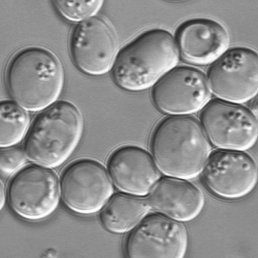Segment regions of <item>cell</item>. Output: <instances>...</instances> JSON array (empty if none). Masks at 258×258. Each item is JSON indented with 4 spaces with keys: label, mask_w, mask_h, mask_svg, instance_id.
<instances>
[{
    "label": "cell",
    "mask_w": 258,
    "mask_h": 258,
    "mask_svg": "<svg viewBox=\"0 0 258 258\" xmlns=\"http://www.w3.org/2000/svg\"><path fill=\"white\" fill-rule=\"evenodd\" d=\"M112 78L120 88L140 91L153 86L174 68L179 52L172 34L162 29L145 31L118 53Z\"/></svg>",
    "instance_id": "3957f363"
},
{
    "label": "cell",
    "mask_w": 258,
    "mask_h": 258,
    "mask_svg": "<svg viewBox=\"0 0 258 258\" xmlns=\"http://www.w3.org/2000/svg\"><path fill=\"white\" fill-rule=\"evenodd\" d=\"M150 208L147 199L125 193L116 194L101 210L99 219L106 230L123 234L134 229Z\"/></svg>",
    "instance_id": "2e32d148"
},
{
    "label": "cell",
    "mask_w": 258,
    "mask_h": 258,
    "mask_svg": "<svg viewBox=\"0 0 258 258\" xmlns=\"http://www.w3.org/2000/svg\"><path fill=\"white\" fill-rule=\"evenodd\" d=\"M147 200L150 208L180 222L196 218L205 204L198 187L185 179L169 176L159 178Z\"/></svg>",
    "instance_id": "9a60e30c"
},
{
    "label": "cell",
    "mask_w": 258,
    "mask_h": 258,
    "mask_svg": "<svg viewBox=\"0 0 258 258\" xmlns=\"http://www.w3.org/2000/svg\"><path fill=\"white\" fill-rule=\"evenodd\" d=\"M152 157L166 176L190 179L201 174L211 147L201 123L188 115L161 119L150 138Z\"/></svg>",
    "instance_id": "6da1fadb"
},
{
    "label": "cell",
    "mask_w": 258,
    "mask_h": 258,
    "mask_svg": "<svg viewBox=\"0 0 258 258\" xmlns=\"http://www.w3.org/2000/svg\"><path fill=\"white\" fill-rule=\"evenodd\" d=\"M211 91L206 76L190 66L174 67L154 85L151 98L160 111L173 115H188L209 101Z\"/></svg>",
    "instance_id": "30bf717a"
},
{
    "label": "cell",
    "mask_w": 258,
    "mask_h": 258,
    "mask_svg": "<svg viewBox=\"0 0 258 258\" xmlns=\"http://www.w3.org/2000/svg\"><path fill=\"white\" fill-rule=\"evenodd\" d=\"M11 98L25 109L43 110L56 100L63 89L64 73L59 58L49 49L30 46L16 52L5 71Z\"/></svg>",
    "instance_id": "7a4b0ae2"
},
{
    "label": "cell",
    "mask_w": 258,
    "mask_h": 258,
    "mask_svg": "<svg viewBox=\"0 0 258 258\" xmlns=\"http://www.w3.org/2000/svg\"><path fill=\"white\" fill-rule=\"evenodd\" d=\"M52 3L58 13L72 22H78L96 14L101 9L103 1H54Z\"/></svg>",
    "instance_id": "ac0fdd59"
},
{
    "label": "cell",
    "mask_w": 258,
    "mask_h": 258,
    "mask_svg": "<svg viewBox=\"0 0 258 258\" xmlns=\"http://www.w3.org/2000/svg\"><path fill=\"white\" fill-rule=\"evenodd\" d=\"M228 34L219 23L197 18L182 23L176 32L179 53L185 62L198 66L215 61L227 50Z\"/></svg>",
    "instance_id": "5bb4252c"
},
{
    "label": "cell",
    "mask_w": 258,
    "mask_h": 258,
    "mask_svg": "<svg viewBox=\"0 0 258 258\" xmlns=\"http://www.w3.org/2000/svg\"><path fill=\"white\" fill-rule=\"evenodd\" d=\"M19 147H9L0 151V170L2 175L9 176L17 171L26 161V155Z\"/></svg>",
    "instance_id": "d6986e66"
},
{
    "label": "cell",
    "mask_w": 258,
    "mask_h": 258,
    "mask_svg": "<svg viewBox=\"0 0 258 258\" xmlns=\"http://www.w3.org/2000/svg\"><path fill=\"white\" fill-rule=\"evenodd\" d=\"M59 192L63 204L81 215L100 211L113 192L109 176L98 161L89 158L75 160L62 170Z\"/></svg>",
    "instance_id": "52a82bcc"
},
{
    "label": "cell",
    "mask_w": 258,
    "mask_h": 258,
    "mask_svg": "<svg viewBox=\"0 0 258 258\" xmlns=\"http://www.w3.org/2000/svg\"><path fill=\"white\" fill-rule=\"evenodd\" d=\"M107 165L112 181L125 194L146 196L159 179L152 156L135 145L125 144L116 148L110 154Z\"/></svg>",
    "instance_id": "4fadbf2b"
},
{
    "label": "cell",
    "mask_w": 258,
    "mask_h": 258,
    "mask_svg": "<svg viewBox=\"0 0 258 258\" xmlns=\"http://www.w3.org/2000/svg\"><path fill=\"white\" fill-rule=\"evenodd\" d=\"M6 201V194L5 192L4 186L2 181L1 182V209L2 210L5 205Z\"/></svg>",
    "instance_id": "ffe728a7"
},
{
    "label": "cell",
    "mask_w": 258,
    "mask_h": 258,
    "mask_svg": "<svg viewBox=\"0 0 258 258\" xmlns=\"http://www.w3.org/2000/svg\"><path fill=\"white\" fill-rule=\"evenodd\" d=\"M201 174L212 194L223 200H236L254 188L257 167L252 157L244 151L218 149L211 153Z\"/></svg>",
    "instance_id": "9c48e42d"
},
{
    "label": "cell",
    "mask_w": 258,
    "mask_h": 258,
    "mask_svg": "<svg viewBox=\"0 0 258 258\" xmlns=\"http://www.w3.org/2000/svg\"><path fill=\"white\" fill-rule=\"evenodd\" d=\"M83 119L78 108L66 100L55 102L34 119L24 143L29 160L46 168L62 164L81 138Z\"/></svg>",
    "instance_id": "277c9868"
},
{
    "label": "cell",
    "mask_w": 258,
    "mask_h": 258,
    "mask_svg": "<svg viewBox=\"0 0 258 258\" xmlns=\"http://www.w3.org/2000/svg\"><path fill=\"white\" fill-rule=\"evenodd\" d=\"M1 148L13 147L24 138L29 124L27 113L19 105L10 100L0 103Z\"/></svg>",
    "instance_id": "e0dca14e"
},
{
    "label": "cell",
    "mask_w": 258,
    "mask_h": 258,
    "mask_svg": "<svg viewBox=\"0 0 258 258\" xmlns=\"http://www.w3.org/2000/svg\"><path fill=\"white\" fill-rule=\"evenodd\" d=\"M206 78L210 91L219 99L248 102L257 93V54L244 47L228 49L210 66Z\"/></svg>",
    "instance_id": "ba28073f"
},
{
    "label": "cell",
    "mask_w": 258,
    "mask_h": 258,
    "mask_svg": "<svg viewBox=\"0 0 258 258\" xmlns=\"http://www.w3.org/2000/svg\"><path fill=\"white\" fill-rule=\"evenodd\" d=\"M58 178L52 170L28 165L10 179L6 197L10 209L29 221H39L51 215L59 202Z\"/></svg>",
    "instance_id": "5b68a950"
},
{
    "label": "cell",
    "mask_w": 258,
    "mask_h": 258,
    "mask_svg": "<svg viewBox=\"0 0 258 258\" xmlns=\"http://www.w3.org/2000/svg\"><path fill=\"white\" fill-rule=\"evenodd\" d=\"M200 122L209 141L219 149L245 151L257 138V119L240 105L213 99L201 110Z\"/></svg>",
    "instance_id": "8992f818"
},
{
    "label": "cell",
    "mask_w": 258,
    "mask_h": 258,
    "mask_svg": "<svg viewBox=\"0 0 258 258\" xmlns=\"http://www.w3.org/2000/svg\"><path fill=\"white\" fill-rule=\"evenodd\" d=\"M69 49L73 61L80 71L92 76L105 75L113 66L117 53L115 32L103 18L88 19L72 30Z\"/></svg>",
    "instance_id": "8fae6325"
},
{
    "label": "cell",
    "mask_w": 258,
    "mask_h": 258,
    "mask_svg": "<svg viewBox=\"0 0 258 258\" xmlns=\"http://www.w3.org/2000/svg\"><path fill=\"white\" fill-rule=\"evenodd\" d=\"M188 245L187 230L181 222L159 214L145 217L127 236V257L184 256Z\"/></svg>",
    "instance_id": "7c38bea8"
}]
</instances>
